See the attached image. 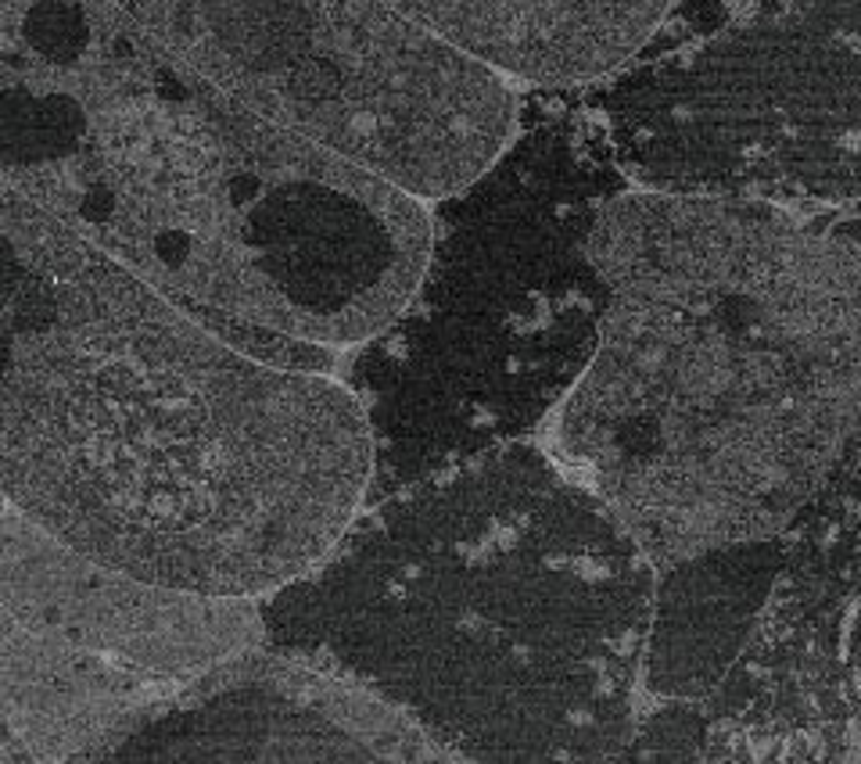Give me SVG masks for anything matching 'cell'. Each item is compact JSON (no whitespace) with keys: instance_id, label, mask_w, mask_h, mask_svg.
<instances>
[{"instance_id":"obj_1","label":"cell","mask_w":861,"mask_h":764,"mask_svg":"<svg viewBox=\"0 0 861 764\" xmlns=\"http://www.w3.org/2000/svg\"><path fill=\"white\" fill-rule=\"evenodd\" d=\"M371 439L331 374L280 370L0 176V496L101 567L258 599L363 507Z\"/></svg>"},{"instance_id":"obj_2","label":"cell","mask_w":861,"mask_h":764,"mask_svg":"<svg viewBox=\"0 0 861 764\" xmlns=\"http://www.w3.org/2000/svg\"><path fill=\"white\" fill-rule=\"evenodd\" d=\"M0 176L280 370L334 377L431 241L423 198L230 98L112 0H0Z\"/></svg>"},{"instance_id":"obj_3","label":"cell","mask_w":861,"mask_h":764,"mask_svg":"<svg viewBox=\"0 0 861 764\" xmlns=\"http://www.w3.org/2000/svg\"><path fill=\"white\" fill-rule=\"evenodd\" d=\"M585 248L599 337L536 442L653 567L794 531L861 420V209L625 184Z\"/></svg>"},{"instance_id":"obj_4","label":"cell","mask_w":861,"mask_h":764,"mask_svg":"<svg viewBox=\"0 0 861 764\" xmlns=\"http://www.w3.org/2000/svg\"><path fill=\"white\" fill-rule=\"evenodd\" d=\"M653 575L528 439L360 507L255 607L266 646L374 693L442 761H621Z\"/></svg>"},{"instance_id":"obj_5","label":"cell","mask_w":861,"mask_h":764,"mask_svg":"<svg viewBox=\"0 0 861 764\" xmlns=\"http://www.w3.org/2000/svg\"><path fill=\"white\" fill-rule=\"evenodd\" d=\"M625 184L578 87L517 93L503 152L428 209L413 291L338 363L371 439L363 507L536 439L596 348L607 288L585 237Z\"/></svg>"},{"instance_id":"obj_6","label":"cell","mask_w":861,"mask_h":764,"mask_svg":"<svg viewBox=\"0 0 861 764\" xmlns=\"http://www.w3.org/2000/svg\"><path fill=\"white\" fill-rule=\"evenodd\" d=\"M230 98L423 201L474 180L517 90L380 0H112Z\"/></svg>"},{"instance_id":"obj_7","label":"cell","mask_w":861,"mask_h":764,"mask_svg":"<svg viewBox=\"0 0 861 764\" xmlns=\"http://www.w3.org/2000/svg\"><path fill=\"white\" fill-rule=\"evenodd\" d=\"M578 93L639 187L861 201V0H754Z\"/></svg>"},{"instance_id":"obj_8","label":"cell","mask_w":861,"mask_h":764,"mask_svg":"<svg viewBox=\"0 0 861 764\" xmlns=\"http://www.w3.org/2000/svg\"><path fill=\"white\" fill-rule=\"evenodd\" d=\"M255 643V599L158 589L0 513V678L158 693Z\"/></svg>"},{"instance_id":"obj_9","label":"cell","mask_w":861,"mask_h":764,"mask_svg":"<svg viewBox=\"0 0 861 764\" xmlns=\"http://www.w3.org/2000/svg\"><path fill=\"white\" fill-rule=\"evenodd\" d=\"M84 761H442L413 721L355 682L266 643L147 700Z\"/></svg>"},{"instance_id":"obj_10","label":"cell","mask_w":861,"mask_h":764,"mask_svg":"<svg viewBox=\"0 0 861 764\" xmlns=\"http://www.w3.org/2000/svg\"><path fill=\"white\" fill-rule=\"evenodd\" d=\"M449 47L528 90H574L618 73L672 0H380Z\"/></svg>"},{"instance_id":"obj_11","label":"cell","mask_w":861,"mask_h":764,"mask_svg":"<svg viewBox=\"0 0 861 764\" xmlns=\"http://www.w3.org/2000/svg\"><path fill=\"white\" fill-rule=\"evenodd\" d=\"M790 531L661 564L639 661V704H704L754 639L790 556Z\"/></svg>"},{"instance_id":"obj_12","label":"cell","mask_w":861,"mask_h":764,"mask_svg":"<svg viewBox=\"0 0 861 764\" xmlns=\"http://www.w3.org/2000/svg\"><path fill=\"white\" fill-rule=\"evenodd\" d=\"M158 693L0 678V761H84Z\"/></svg>"},{"instance_id":"obj_13","label":"cell","mask_w":861,"mask_h":764,"mask_svg":"<svg viewBox=\"0 0 861 764\" xmlns=\"http://www.w3.org/2000/svg\"><path fill=\"white\" fill-rule=\"evenodd\" d=\"M750 4H754V0H672L667 15L661 19V25L653 30L647 47H642L636 58L675 51L682 44H689V40H700L707 33H715L726 22H732L736 15H740V11H747Z\"/></svg>"},{"instance_id":"obj_14","label":"cell","mask_w":861,"mask_h":764,"mask_svg":"<svg viewBox=\"0 0 861 764\" xmlns=\"http://www.w3.org/2000/svg\"><path fill=\"white\" fill-rule=\"evenodd\" d=\"M4 510H11V507H8V502H4V496H0V513H4Z\"/></svg>"}]
</instances>
